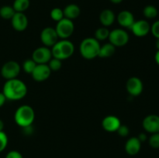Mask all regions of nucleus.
Instances as JSON below:
<instances>
[{
	"instance_id": "f257e3e1",
	"label": "nucleus",
	"mask_w": 159,
	"mask_h": 158,
	"mask_svg": "<svg viewBox=\"0 0 159 158\" xmlns=\"http://www.w3.org/2000/svg\"><path fill=\"white\" fill-rule=\"evenodd\" d=\"M2 93L7 100L19 101L26 95L27 87L26 84L20 79L6 80L3 85Z\"/></svg>"
},
{
	"instance_id": "f03ea898",
	"label": "nucleus",
	"mask_w": 159,
	"mask_h": 158,
	"mask_svg": "<svg viewBox=\"0 0 159 158\" xmlns=\"http://www.w3.org/2000/svg\"><path fill=\"white\" fill-rule=\"evenodd\" d=\"M35 119V112L30 105H23L19 107L14 114V120L19 126L22 128L32 125Z\"/></svg>"
},
{
	"instance_id": "7ed1b4c3",
	"label": "nucleus",
	"mask_w": 159,
	"mask_h": 158,
	"mask_svg": "<svg viewBox=\"0 0 159 158\" xmlns=\"http://www.w3.org/2000/svg\"><path fill=\"white\" fill-rule=\"evenodd\" d=\"M52 57L61 60L69 58L73 55L75 51V46L72 42L67 40H58L51 47Z\"/></svg>"
},
{
	"instance_id": "20e7f679",
	"label": "nucleus",
	"mask_w": 159,
	"mask_h": 158,
	"mask_svg": "<svg viewBox=\"0 0 159 158\" xmlns=\"http://www.w3.org/2000/svg\"><path fill=\"white\" fill-rule=\"evenodd\" d=\"M100 44L96 38L88 37L81 42L80 54L82 57L87 60H92L99 56Z\"/></svg>"
},
{
	"instance_id": "39448f33",
	"label": "nucleus",
	"mask_w": 159,
	"mask_h": 158,
	"mask_svg": "<svg viewBox=\"0 0 159 158\" xmlns=\"http://www.w3.org/2000/svg\"><path fill=\"white\" fill-rule=\"evenodd\" d=\"M55 30L59 38L62 40H67L73 34L75 30V25L73 21L67 18H63L57 22Z\"/></svg>"
},
{
	"instance_id": "423d86ee",
	"label": "nucleus",
	"mask_w": 159,
	"mask_h": 158,
	"mask_svg": "<svg viewBox=\"0 0 159 158\" xmlns=\"http://www.w3.org/2000/svg\"><path fill=\"white\" fill-rule=\"evenodd\" d=\"M110 43L116 47L124 46L129 42V34L125 29H115L110 32L108 37Z\"/></svg>"
},
{
	"instance_id": "0eeeda50",
	"label": "nucleus",
	"mask_w": 159,
	"mask_h": 158,
	"mask_svg": "<svg viewBox=\"0 0 159 158\" xmlns=\"http://www.w3.org/2000/svg\"><path fill=\"white\" fill-rule=\"evenodd\" d=\"M20 64L15 60H9L5 63L1 68V74L6 80L16 78L20 73Z\"/></svg>"
},
{
	"instance_id": "6e6552de",
	"label": "nucleus",
	"mask_w": 159,
	"mask_h": 158,
	"mask_svg": "<svg viewBox=\"0 0 159 158\" xmlns=\"http://www.w3.org/2000/svg\"><path fill=\"white\" fill-rule=\"evenodd\" d=\"M52 57L51 50L45 46L37 48L32 54V59L37 64H47Z\"/></svg>"
},
{
	"instance_id": "1a4fd4ad",
	"label": "nucleus",
	"mask_w": 159,
	"mask_h": 158,
	"mask_svg": "<svg viewBox=\"0 0 159 158\" xmlns=\"http://www.w3.org/2000/svg\"><path fill=\"white\" fill-rule=\"evenodd\" d=\"M58 38L55 28L46 27L40 33V40L47 47H52L58 41Z\"/></svg>"
},
{
	"instance_id": "9d476101",
	"label": "nucleus",
	"mask_w": 159,
	"mask_h": 158,
	"mask_svg": "<svg viewBox=\"0 0 159 158\" xmlns=\"http://www.w3.org/2000/svg\"><path fill=\"white\" fill-rule=\"evenodd\" d=\"M126 88L129 94L131 96L140 95L142 93L144 89V85L143 82L139 77H131L127 80L126 84Z\"/></svg>"
},
{
	"instance_id": "9b49d317",
	"label": "nucleus",
	"mask_w": 159,
	"mask_h": 158,
	"mask_svg": "<svg viewBox=\"0 0 159 158\" xmlns=\"http://www.w3.org/2000/svg\"><path fill=\"white\" fill-rule=\"evenodd\" d=\"M142 125L144 130L151 134L159 133V116L148 115L143 120Z\"/></svg>"
},
{
	"instance_id": "f8f14e48",
	"label": "nucleus",
	"mask_w": 159,
	"mask_h": 158,
	"mask_svg": "<svg viewBox=\"0 0 159 158\" xmlns=\"http://www.w3.org/2000/svg\"><path fill=\"white\" fill-rule=\"evenodd\" d=\"M130 29L136 37H143L149 33L151 31V26L148 21L141 20L135 21Z\"/></svg>"
},
{
	"instance_id": "ddd939ff",
	"label": "nucleus",
	"mask_w": 159,
	"mask_h": 158,
	"mask_svg": "<svg viewBox=\"0 0 159 158\" xmlns=\"http://www.w3.org/2000/svg\"><path fill=\"white\" fill-rule=\"evenodd\" d=\"M51 74V71L47 64H37L31 75L34 81L41 82L48 79Z\"/></svg>"
},
{
	"instance_id": "4468645a",
	"label": "nucleus",
	"mask_w": 159,
	"mask_h": 158,
	"mask_svg": "<svg viewBox=\"0 0 159 158\" xmlns=\"http://www.w3.org/2000/svg\"><path fill=\"white\" fill-rule=\"evenodd\" d=\"M11 24L16 31H24L28 26V19L24 12H16L11 19Z\"/></svg>"
},
{
	"instance_id": "2eb2a0df",
	"label": "nucleus",
	"mask_w": 159,
	"mask_h": 158,
	"mask_svg": "<svg viewBox=\"0 0 159 158\" xmlns=\"http://www.w3.org/2000/svg\"><path fill=\"white\" fill-rule=\"evenodd\" d=\"M121 122L119 118L116 116H107L102 119V126L107 132L114 133L117 131L120 126Z\"/></svg>"
},
{
	"instance_id": "dca6fc26",
	"label": "nucleus",
	"mask_w": 159,
	"mask_h": 158,
	"mask_svg": "<svg viewBox=\"0 0 159 158\" xmlns=\"http://www.w3.org/2000/svg\"><path fill=\"white\" fill-rule=\"evenodd\" d=\"M116 20H117L118 23L122 27L126 28V29H130L132 25L135 22L134 16L133 13L128 10L121 11L118 14Z\"/></svg>"
},
{
	"instance_id": "f3484780",
	"label": "nucleus",
	"mask_w": 159,
	"mask_h": 158,
	"mask_svg": "<svg viewBox=\"0 0 159 158\" xmlns=\"http://www.w3.org/2000/svg\"><path fill=\"white\" fill-rule=\"evenodd\" d=\"M141 148V143L138 137H131L125 144V150L127 154L130 156L137 155Z\"/></svg>"
},
{
	"instance_id": "a211bd4d",
	"label": "nucleus",
	"mask_w": 159,
	"mask_h": 158,
	"mask_svg": "<svg viewBox=\"0 0 159 158\" xmlns=\"http://www.w3.org/2000/svg\"><path fill=\"white\" fill-rule=\"evenodd\" d=\"M116 20V15L111 9H104L99 15V21L105 27L112 26Z\"/></svg>"
},
{
	"instance_id": "6ab92c4d",
	"label": "nucleus",
	"mask_w": 159,
	"mask_h": 158,
	"mask_svg": "<svg viewBox=\"0 0 159 158\" xmlns=\"http://www.w3.org/2000/svg\"><path fill=\"white\" fill-rule=\"evenodd\" d=\"M63 12L65 18L73 20L79 16L81 13V9L78 5L69 4L65 6V9H63Z\"/></svg>"
},
{
	"instance_id": "aec40b11",
	"label": "nucleus",
	"mask_w": 159,
	"mask_h": 158,
	"mask_svg": "<svg viewBox=\"0 0 159 158\" xmlns=\"http://www.w3.org/2000/svg\"><path fill=\"white\" fill-rule=\"evenodd\" d=\"M115 52H116V46H113L112 43H107L102 46H100L98 57H102V58H107V57H112L115 54Z\"/></svg>"
},
{
	"instance_id": "412c9836",
	"label": "nucleus",
	"mask_w": 159,
	"mask_h": 158,
	"mask_svg": "<svg viewBox=\"0 0 159 158\" xmlns=\"http://www.w3.org/2000/svg\"><path fill=\"white\" fill-rule=\"evenodd\" d=\"M30 0H15L12 5L16 12H24L30 7Z\"/></svg>"
},
{
	"instance_id": "4be33fe9",
	"label": "nucleus",
	"mask_w": 159,
	"mask_h": 158,
	"mask_svg": "<svg viewBox=\"0 0 159 158\" xmlns=\"http://www.w3.org/2000/svg\"><path fill=\"white\" fill-rule=\"evenodd\" d=\"M16 13L13 7L10 6H3L0 8V16L4 20H11Z\"/></svg>"
},
{
	"instance_id": "5701e85b",
	"label": "nucleus",
	"mask_w": 159,
	"mask_h": 158,
	"mask_svg": "<svg viewBox=\"0 0 159 158\" xmlns=\"http://www.w3.org/2000/svg\"><path fill=\"white\" fill-rule=\"evenodd\" d=\"M110 31L107 29L105 26L99 28L95 32V38L98 40V41H102V40H105L108 39L109 35H110Z\"/></svg>"
},
{
	"instance_id": "b1692460",
	"label": "nucleus",
	"mask_w": 159,
	"mask_h": 158,
	"mask_svg": "<svg viewBox=\"0 0 159 158\" xmlns=\"http://www.w3.org/2000/svg\"><path fill=\"white\" fill-rule=\"evenodd\" d=\"M143 14L147 19H155L158 15V11L155 6L149 5L144 8Z\"/></svg>"
},
{
	"instance_id": "393cba45",
	"label": "nucleus",
	"mask_w": 159,
	"mask_h": 158,
	"mask_svg": "<svg viewBox=\"0 0 159 158\" xmlns=\"http://www.w3.org/2000/svg\"><path fill=\"white\" fill-rule=\"evenodd\" d=\"M36 66H37V64H36V62L34 61L32 58L27 59V60H25L23 64V71H24L26 74H32V72L34 71Z\"/></svg>"
},
{
	"instance_id": "a878e982",
	"label": "nucleus",
	"mask_w": 159,
	"mask_h": 158,
	"mask_svg": "<svg viewBox=\"0 0 159 158\" xmlns=\"http://www.w3.org/2000/svg\"><path fill=\"white\" fill-rule=\"evenodd\" d=\"M50 15H51V18L54 21L57 22V23L60 21V20H61L63 18H65L63 10L61 9H60V8H54L51 11Z\"/></svg>"
},
{
	"instance_id": "bb28decb",
	"label": "nucleus",
	"mask_w": 159,
	"mask_h": 158,
	"mask_svg": "<svg viewBox=\"0 0 159 158\" xmlns=\"http://www.w3.org/2000/svg\"><path fill=\"white\" fill-rule=\"evenodd\" d=\"M48 65L50 68V69H51V71H57L61 69V68L62 66V63H61V60H59V59L52 57V58L51 59V60L48 63Z\"/></svg>"
},
{
	"instance_id": "cd10ccee",
	"label": "nucleus",
	"mask_w": 159,
	"mask_h": 158,
	"mask_svg": "<svg viewBox=\"0 0 159 158\" xmlns=\"http://www.w3.org/2000/svg\"><path fill=\"white\" fill-rule=\"evenodd\" d=\"M148 143L153 149L159 148V133H153L148 138Z\"/></svg>"
},
{
	"instance_id": "c85d7f7f",
	"label": "nucleus",
	"mask_w": 159,
	"mask_h": 158,
	"mask_svg": "<svg viewBox=\"0 0 159 158\" xmlns=\"http://www.w3.org/2000/svg\"><path fill=\"white\" fill-rule=\"evenodd\" d=\"M8 145V136L4 131L0 132V153L6 148Z\"/></svg>"
},
{
	"instance_id": "c756f323",
	"label": "nucleus",
	"mask_w": 159,
	"mask_h": 158,
	"mask_svg": "<svg viewBox=\"0 0 159 158\" xmlns=\"http://www.w3.org/2000/svg\"><path fill=\"white\" fill-rule=\"evenodd\" d=\"M116 132L120 136L126 137V136H128L129 133H130V129H129L128 126H127L126 125H120V126L119 127Z\"/></svg>"
},
{
	"instance_id": "7c9ffc66",
	"label": "nucleus",
	"mask_w": 159,
	"mask_h": 158,
	"mask_svg": "<svg viewBox=\"0 0 159 158\" xmlns=\"http://www.w3.org/2000/svg\"><path fill=\"white\" fill-rule=\"evenodd\" d=\"M151 32L155 38H159V20H157L151 26Z\"/></svg>"
},
{
	"instance_id": "2f4dec72",
	"label": "nucleus",
	"mask_w": 159,
	"mask_h": 158,
	"mask_svg": "<svg viewBox=\"0 0 159 158\" xmlns=\"http://www.w3.org/2000/svg\"><path fill=\"white\" fill-rule=\"evenodd\" d=\"M6 158H23V155L16 150H11L6 154Z\"/></svg>"
},
{
	"instance_id": "473e14b6",
	"label": "nucleus",
	"mask_w": 159,
	"mask_h": 158,
	"mask_svg": "<svg viewBox=\"0 0 159 158\" xmlns=\"http://www.w3.org/2000/svg\"><path fill=\"white\" fill-rule=\"evenodd\" d=\"M6 100H7V99H6V96L4 95V94H3L2 92H0V108L4 105L5 102H6Z\"/></svg>"
},
{
	"instance_id": "72a5a7b5",
	"label": "nucleus",
	"mask_w": 159,
	"mask_h": 158,
	"mask_svg": "<svg viewBox=\"0 0 159 158\" xmlns=\"http://www.w3.org/2000/svg\"><path fill=\"white\" fill-rule=\"evenodd\" d=\"M138 139H139L140 141H141V143H143V142H145L146 140L148 139V136L147 135L145 134V133H140L139 136H138Z\"/></svg>"
},
{
	"instance_id": "f704fd0d",
	"label": "nucleus",
	"mask_w": 159,
	"mask_h": 158,
	"mask_svg": "<svg viewBox=\"0 0 159 158\" xmlns=\"http://www.w3.org/2000/svg\"><path fill=\"white\" fill-rule=\"evenodd\" d=\"M155 62L157 63V64L159 66V50H157L156 54H155Z\"/></svg>"
},
{
	"instance_id": "c9c22d12",
	"label": "nucleus",
	"mask_w": 159,
	"mask_h": 158,
	"mask_svg": "<svg viewBox=\"0 0 159 158\" xmlns=\"http://www.w3.org/2000/svg\"><path fill=\"white\" fill-rule=\"evenodd\" d=\"M110 1L113 4H120V3L122 2L123 0H110Z\"/></svg>"
},
{
	"instance_id": "e433bc0d",
	"label": "nucleus",
	"mask_w": 159,
	"mask_h": 158,
	"mask_svg": "<svg viewBox=\"0 0 159 158\" xmlns=\"http://www.w3.org/2000/svg\"><path fill=\"white\" fill-rule=\"evenodd\" d=\"M3 129H4V122L2 119H0V132L3 131Z\"/></svg>"
},
{
	"instance_id": "4c0bfd02",
	"label": "nucleus",
	"mask_w": 159,
	"mask_h": 158,
	"mask_svg": "<svg viewBox=\"0 0 159 158\" xmlns=\"http://www.w3.org/2000/svg\"><path fill=\"white\" fill-rule=\"evenodd\" d=\"M156 43H155V46L158 49V50H159V38H156Z\"/></svg>"
}]
</instances>
